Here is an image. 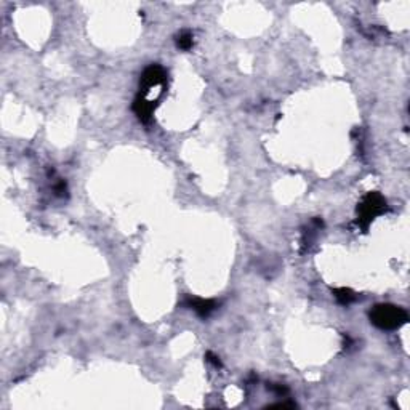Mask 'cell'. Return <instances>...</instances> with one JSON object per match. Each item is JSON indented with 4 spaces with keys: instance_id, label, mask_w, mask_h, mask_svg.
Returning <instances> with one entry per match:
<instances>
[{
    "instance_id": "obj_1",
    "label": "cell",
    "mask_w": 410,
    "mask_h": 410,
    "mask_svg": "<svg viewBox=\"0 0 410 410\" xmlns=\"http://www.w3.org/2000/svg\"><path fill=\"white\" fill-rule=\"evenodd\" d=\"M369 319L380 330H397L408 322V314L401 306L383 303L370 309Z\"/></svg>"
},
{
    "instance_id": "obj_2",
    "label": "cell",
    "mask_w": 410,
    "mask_h": 410,
    "mask_svg": "<svg viewBox=\"0 0 410 410\" xmlns=\"http://www.w3.org/2000/svg\"><path fill=\"white\" fill-rule=\"evenodd\" d=\"M386 210H388L386 199L380 193H367L362 197V201L358 204V208H356L358 225L364 231H367L372 221L378 215L385 213Z\"/></svg>"
},
{
    "instance_id": "obj_3",
    "label": "cell",
    "mask_w": 410,
    "mask_h": 410,
    "mask_svg": "<svg viewBox=\"0 0 410 410\" xmlns=\"http://www.w3.org/2000/svg\"><path fill=\"white\" fill-rule=\"evenodd\" d=\"M165 84H167V72H165V69L159 64H151L141 74L138 95L149 98L154 88H163Z\"/></svg>"
},
{
    "instance_id": "obj_4",
    "label": "cell",
    "mask_w": 410,
    "mask_h": 410,
    "mask_svg": "<svg viewBox=\"0 0 410 410\" xmlns=\"http://www.w3.org/2000/svg\"><path fill=\"white\" fill-rule=\"evenodd\" d=\"M181 305L187 309H193V311L202 319L208 317L218 308V303L215 300H205V298H196V296L184 298V302Z\"/></svg>"
},
{
    "instance_id": "obj_5",
    "label": "cell",
    "mask_w": 410,
    "mask_h": 410,
    "mask_svg": "<svg viewBox=\"0 0 410 410\" xmlns=\"http://www.w3.org/2000/svg\"><path fill=\"white\" fill-rule=\"evenodd\" d=\"M156 107H157L156 99H149V98H145L141 95H138L135 98V101H133V106H131L133 113L136 114V117L143 122V124H149Z\"/></svg>"
},
{
    "instance_id": "obj_6",
    "label": "cell",
    "mask_w": 410,
    "mask_h": 410,
    "mask_svg": "<svg viewBox=\"0 0 410 410\" xmlns=\"http://www.w3.org/2000/svg\"><path fill=\"white\" fill-rule=\"evenodd\" d=\"M334 296L335 300L341 305V306H349L352 302H356V293H354L351 289H346V287H340V289L334 290Z\"/></svg>"
},
{
    "instance_id": "obj_7",
    "label": "cell",
    "mask_w": 410,
    "mask_h": 410,
    "mask_svg": "<svg viewBox=\"0 0 410 410\" xmlns=\"http://www.w3.org/2000/svg\"><path fill=\"white\" fill-rule=\"evenodd\" d=\"M175 42H176V47H178L180 50L187 51V50H191L193 45H194V37H193V34L189 31H181L180 34L176 36Z\"/></svg>"
},
{
    "instance_id": "obj_8",
    "label": "cell",
    "mask_w": 410,
    "mask_h": 410,
    "mask_svg": "<svg viewBox=\"0 0 410 410\" xmlns=\"http://www.w3.org/2000/svg\"><path fill=\"white\" fill-rule=\"evenodd\" d=\"M268 390L272 391L276 396H279V397H284L289 394V388L281 385V383H268Z\"/></svg>"
},
{
    "instance_id": "obj_9",
    "label": "cell",
    "mask_w": 410,
    "mask_h": 410,
    "mask_svg": "<svg viewBox=\"0 0 410 410\" xmlns=\"http://www.w3.org/2000/svg\"><path fill=\"white\" fill-rule=\"evenodd\" d=\"M54 193H57V196H64L66 193H68V186H66V181H60L58 184H54Z\"/></svg>"
},
{
    "instance_id": "obj_10",
    "label": "cell",
    "mask_w": 410,
    "mask_h": 410,
    "mask_svg": "<svg viewBox=\"0 0 410 410\" xmlns=\"http://www.w3.org/2000/svg\"><path fill=\"white\" fill-rule=\"evenodd\" d=\"M205 358H207V361H208L210 364H213V365H215V367H221L220 358H218V356H215V354H213V352H210V351H208V352L205 354Z\"/></svg>"
},
{
    "instance_id": "obj_11",
    "label": "cell",
    "mask_w": 410,
    "mask_h": 410,
    "mask_svg": "<svg viewBox=\"0 0 410 410\" xmlns=\"http://www.w3.org/2000/svg\"><path fill=\"white\" fill-rule=\"evenodd\" d=\"M268 407H296L295 402H278V404H271Z\"/></svg>"
}]
</instances>
